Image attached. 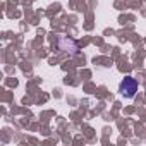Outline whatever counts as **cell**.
<instances>
[{
    "label": "cell",
    "mask_w": 146,
    "mask_h": 146,
    "mask_svg": "<svg viewBox=\"0 0 146 146\" xmlns=\"http://www.w3.org/2000/svg\"><path fill=\"white\" fill-rule=\"evenodd\" d=\"M137 91V81L131 76H125L120 84H119V93L124 96V98H132Z\"/></svg>",
    "instance_id": "obj_1"
}]
</instances>
